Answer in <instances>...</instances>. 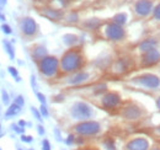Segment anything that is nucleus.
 <instances>
[{
    "mask_svg": "<svg viewBox=\"0 0 160 150\" xmlns=\"http://www.w3.org/2000/svg\"><path fill=\"white\" fill-rule=\"evenodd\" d=\"M54 133L57 134V140H58V142H60V140H62V138H60L59 131H58V129H56V131H54Z\"/></svg>",
    "mask_w": 160,
    "mask_h": 150,
    "instance_id": "58836bf2",
    "label": "nucleus"
},
{
    "mask_svg": "<svg viewBox=\"0 0 160 150\" xmlns=\"http://www.w3.org/2000/svg\"><path fill=\"white\" fill-rule=\"evenodd\" d=\"M0 20H1V21H4V20H5V16H4L2 14H0Z\"/></svg>",
    "mask_w": 160,
    "mask_h": 150,
    "instance_id": "37998d69",
    "label": "nucleus"
},
{
    "mask_svg": "<svg viewBox=\"0 0 160 150\" xmlns=\"http://www.w3.org/2000/svg\"><path fill=\"white\" fill-rule=\"evenodd\" d=\"M37 97H38V100H40L41 103H46V97H44V95H43V94L37 92Z\"/></svg>",
    "mask_w": 160,
    "mask_h": 150,
    "instance_id": "c9c22d12",
    "label": "nucleus"
},
{
    "mask_svg": "<svg viewBox=\"0 0 160 150\" xmlns=\"http://www.w3.org/2000/svg\"><path fill=\"white\" fill-rule=\"evenodd\" d=\"M154 150H158V149H154Z\"/></svg>",
    "mask_w": 160,
    "mask_h": 150,
    "instance_id": "49530a36",
    "label": "nucleus"
},
{
    "mask_svg": "<svg viewBox=\"0 0 160 150\" xmlns=\"http://www.w3.org/2000/svg\"><path fill=\"white\" fill-rule=\"evenodd\" d=\"M105 147L107 148V150H116L115 143L112 142V139H107V140H105Z\"/></svg>",
    "mask_w": 160,
    "mask_h": 150,
    "instance_id": "b1692460",
    "label": "nucleus"
},
{
    "mask_svg": "<svg viewBox=\"0 0 160 150\" xmlns=\"http://www.w3.org/2000/svg\"><path fill=\"white\" fill-rule=\"evenodd\" d=\"M149 147L148 142L144 139V138H137V139H133L128 143L127 148L128 150H147Z\"/></svg>",
    "mask_w": 160,
    "mask_h": 150,
    "instance_id": "f8f14e48",
    "label": "nucleus"
},
{
    "mask_svg": "<svg viewBox=\"0 0 160 150\" xmlns=\"http://www.w3.org/2000/svg\"><path fill=\"white\" fill-rule=\"evenodd\" d=\"M1 96H2V102H4V105H8V103H9V101H10V98H9V95H8V92H6L5 90H2V92H1Z\"/></svg>",
    "mask_w": 160,
    "mask_h": 150,
    "instance_id": "cd10ccee",
    "label": "nucleus"
},
{
    "mask_svg": "<svg viewBox=\"0 0 160 150\" xmlns=\"http://www.w3.org/2000/svg\"><path fill=\"white\" fill-rule=\"evenodd\" d=\"M1 30H2L4 33H6V35H10V33L12 32V31H11V27H10L9 25H5V23L1 26Z\"/></svg>",
    "mask_w": 160,
    "mask_h": 150,
    "instance_id": "7c9ffc66",
    "label": "nucleus"
},
{
    "mask_svg": "<svg viewBox=\"0 0 160 150\" xmlns=\"http://www.w3.org/2000/svg\"><path fill=\"white\" fill-rule=\"evenodd\" d=\"M15 103H18L19 106H23L25 105V100H23V96H21V95H19L16 98H15Z\"/></svg>",
    "mask_w": 160,
    "mask_h": 150,
    "instance_id": "c756f323",
    "label": "nucleus"
},
{
    "mask_svg": "<svg viewBox=\"0 0 160 150\" xmlns=\"http://www.w3.org/2000/svg\"><path fill=\"white\" fill-rule=\"evenodd\" d=\"M89 79V74L86 72H80V73H77L75 75H73L70 79H69V84H73V85H78V84H81L84 81H86Z\"/></svg>",
    "mask_w": 160,
    "mask_h": 150,
    "instance_id": "2eb2a0df",
    "label": "nucleus"
},
{
    "mask_svg": "<svg viewBox=\"0 0 160 150\" xmlns=\"http://www.w3.org/2000/svg\"><path fill=\"white\" fill-rule=\"evenodd\" d=\"M31 85H32L33 90H36V89H37V84H36V78H35L33 75L31 76Z\"/></svg>",
    "mask_w": 160,
    "mask_h": 150,
    "instance_id": "e433bc0d",
    "label": "nucleus"
},
{
    "mask_svg": "<svg viewBox=\"0 0 160 150\" xmlns=\"http://www.w3.org/2000/svg\"><path fill=\"white\" fill-rule=\"evenodd\" d=\"M133 82L139 85L140 88H144V89H148V90H157L160 86L159 76L154 74H149V73L134 78Z\"/></svg>",
    "mask_w": 160,
    "mask_h": 150,
    "instance_id": "7ed1b4c3",
    "label": "nucleus"
},
{
    "mask_svg": "<svg viewBox=\"0 0 160 150\" xmlns=\"http://www.w3.org/2000/svg\"><path fill=\"white\" fill-rule=\"evenodd\" d=\"M101 129L100 124L95 121H84L75 127V131L81 135H94Z\"/></svg>",
    "mask_w": 160,
    "mask_h": 150,
    "instance_id": "423d86ee",
    "label": "nucleus"
},
{
    "mask_svg": "<svg viewBox=\"0 0 160 150\" xmlns=\"http://www.w3.org/2000/svg\"><path fill=\"white\" fill-rule=\"evenodd\" d=\"M21 140L25 142V143H31V142L33 140V138H32L31 135H25V134H22V135H21Z\"/></svg>",
    "mask_w": 160,
    "mask_h": 150,
    "instance_id": "2f4dec72",
    "label": "nucleus"
},
{
    "mask_svg": "<svg viewBox=\"0 0 160 150\" xmlns=\"http://www.w3.org/2000/svg\"><path fill=\"white\" fill-rule=\"evenodd\" d=\"M11 128L16 132V133H20V134H22V133L25 132V128H22V127H20V126H16V124H12Z\"/></svg>",
    "mask_w": 160,
    "mask_h": 150,
    "instance_id": "72a5a7b5",
    "label": "nucleus"
},
{
    "mask_svg": "<svg viewBox=\"0 0 160 150\" xmlns=\"http://www.w3.org/2000/svg\"><path fill=\"white\" fill-rule=\"evenodd\" d=\"M152 16L154 18V20L160 21V2H158L157 5H154V9H153V14Z\"/></svg>",
    "mask_w": 160,
    "mask_h": 150,
    "instance_id": "5701e85b",
    "label": "nucleus"
},
{
    "mask_svg": "<svg viewBox=\"0 0 160 150\" xmlns=\"http://www.w3.org/2000/svg\"><path fill=\"white\" fill-rule=\"evenodd\" d=\"M74 142H75V137H74V135H72V134H70V135L68 137V139L65 140V143H67L68 145H72Z\"/></svg>",
    "mask_w": 160,
    "mask_h": 150,
    "instance_id": "f704fd0d",
    "label": "nucleus"
},
{
    "mask_svg": "<svg viewBox=\"0 0 160 150\" xmlns=\"http://www.w3.org/2000/svg\"><path fill=\"white\" fill-rule=\"evenodd\" d=\"M0 150H1V149H0Z\"/></svg>",
    "mask_w": 160,
    "mask_h": 150,
    "instance_id": "de8ad7c7",
    "label": "nucleus"
},
{
    "mask_svg": "<svg viewBox=\"0 0 160 150\" xmlns=\"http://www.w3.org/2000/svg\"><path fill=\"white\" fill-rule=\"evenodd\" d=\"M8 69H9V73L12 75L15 79L19 76V72H18V69H16V68H14V67H9Z\"/></svg>",
    "mask_w": 160,
    "mask_h": 150,
    "instance_id": "c85d7f7f",
    "label": "nucleus"
},
{
    "mask_svg": "<svg viewBox=\"0 0 160 150\" xmlns=\"http://www.w3.org/2000/svg\"><path fill=\"white\" fill-rule=\"evenodd\" d=\"M121 103V97L120 95L115 94V92H108L102 97V105L107 108H113L117 107Z\"/></svg>",
    "mask_w": 160,
    "mask_h": 150,
    "instance_id": "9d476101",
    "label": "nucleus"
},
{
    "mask_svg": "<svg viewBox=\"0 0 160 150\" xmlns=\"http://www.w3.org/2000/svg\"><path fill=\"white\" fill-rule=\"evenodd\" d=\"M31 111H32V113H33V116L38 119V121H42V114H41V112L37 110V108H35V107H31Z\"/></svg>",
    "mask_w": 160,
    "mask_h": 150,
    "instance_id": "bb28decb",
    "label": "nucleus"
},
{
    "mask_svg": "<svg viewBox=\"0 0 160 150\" xmlns=\"http://www.w3.org/2000/svg\"><path fill=\"white\" fill-rule=\"evenodd\" d=\"M21 112V106H19L18 103H12V105H10V107L8 108V111L5 113V116L6 117H14V116H16V114H19Z\"/></svg>",
    "mask_w": 160,
    "mask_h": 150,
    "instance_id": "dca6fc26",
    "label": "nucleus"
},
{
    "mask_svg": "<svg viewBox=\"0 0 160 150\" xmlns=\"http://www.w3.org/2000/svg\"><path fill=\"white\" fill-rule=\"evenodd\" d=\"M82 63V58L80 56L79 52L77 51H69L67 52L62 60H60V67L64 72H74L77 69H79L80 65Z\"/></svg>",
    "mask_w": 160,
    "mask_h": 150,
    "instance_id": "f257e3e1",
    "label": "nucleus"
},
{
    "mask_svg": "<svg viewBox=\"0 0 160 150\" xmlns=\"http://www.w3.org/2000/svg\"><path fill=\"white\" fill-rule=\"evenodd\" d=\"M59 62L56 57H44L40 60V70L46 76H53L58 70Z\"/></svg>",
    "mask_w": 160,
    "mask_h": 150,
    "instance_id": "20e7f679",
    "label": "nucleus"
},
{
    "mask_svg": "<svg viewBox=\"0 0 160 150\" xmlns=\"http://www.w3.org/2000/svg\"><path fill=\"white\" fill-rule=\"evenodd\" d=\"M33 57L37 58V59H43L44 57H47V49L44 47H37L33 52Z\"/></svg>",
    "mask_w": 160,
    "mask_h": 150,
    "instance_id": "412c9836",
    "label": "nucleus"
},
{
    "mask_svg": "<svg viewBox=\"0 0 160 150\" xmlns=\"http://www.w3.org/2000/svg\"><path fill=\"white\" fill-rule=\"evenodd\" d=\"M157 107L159 108V111H160V97L158 98V100H157Z\"/></svg>",
    "mask_w": 160,
    "mask_h": 150,
    "instance_id": "a19ab883",
    "label": "nucleus"
},
{
    "mask_svg": "<svg viewBox=\"0 0 160 150\" xmlns=\"http://www.w3.org/2000/svg\"><path fill=\"white\" fill-rule=\"evenodd\" d=\"M37 131H38V134H40V135H43V134H44V128H43V126H38V127H37Z\"/></svg>",
    "mask_w": 160,
    "mask_h": 150,
    "instance_id": "4c0bfd02",
    "label": "nucleus"
},
{
    "mask_svg": "<svg viewBox=\"0 0 160 150\" xmlns=\"http://www.w3.org/2000/svg\"><path fill=\"white\" fill-rule=\"evenodd\" d=\"M67 21H69V22H77L78 21V14L77 12H70L67 16Z\"/></svg>",
    "mask_w": 160,
    "mask_h": 150,
    "instance_id": "393cba45",
    "label": "nucleus"
},
{
    "mask_svg": "<svg viewBox=\"0 0 160 150\" xmlns=\"http://www.w3.org/2000/svg\"><path fill=\"white\" fill-rule=\"evenodd\" d=\"M157 47H158V39L157 38H145V39H143L140 42L139 46H138V48H139L143 53L149 52V51H153Z\"/></svg>",
    "mask_w": 160,
    "mask_h": 150,
    "instance_id": "9b49d317",
    "label": "nucleus"
},
{
    "mask_svg": "<svg viewBox=\"0 0 160 150\" xmlns=\"http://www.w3.org/2000/svg\"><path fill=\"white\" fill-rule=\"evenodd\" d=\"M21 30L26 36H32L37 31V23L32 18H25L21 22Z\"/></svg>",
    "mask_w": 160,
    "mask_h": 150,
    "instance_id": "1a4fd4ad",
    "label": "nucleus"
},
{
    "mask_svg": "<svg viewBox=\"0 0 160 150\" xmlns=\"http://www.w3.org/2000/svg\"><path fill=\"white\" fill-rule=\"evenodd\" d=\"M158 132L160 133V127H158Z\"/></svg>",
    "mask_w": 160,
    "mask_h": 150,
    "instance_id": "a18cd8bd",
    "label": "nucleus"
},
{
    "mask_svg": "<svg viewBox=\"0 0 160 150\" xmlns=\"http://www.w3.org/2000/svg\"><path fill=\"white\" fill-rule=\"evenodd\" d=\"M116 70L120 72V73H123L128 69V64H127V60L126 59H120L117 63H116Z\"/></svg>",
    "mask_w": 160,
    "mask_h": 150,
    "instance_id": "4be33fe9",
    "label": "nucleus"
},
{
    "mask_svg": "<svg viewBox=\"0 0 160 150\" xmlns=\"http://www.w3.org/2000/svg\"><path fill=\"white\" fill-rule=\"evenodd\" d=\"M42 15H44L46 18L51 20H59L63 18V12L57 9H44L42 11Z\"/></svg>",
    "mask_w": 160,
    "mask_h": 150,
    "instance_id": "4468645a",
    "label": "nucleus"
},
{
    "mask_svg": "<svg viewBox=\"0 0 160 150\" xmlns=\"http://www.w3.org/2000/svg\"><path fill=\"white\" fill-rule=\"evenodd\" d=\"M19 126H20V127H22V128H25L26 122H25V121H20V122H19Z\"/></svg>",
    "mask_w": 160,
    "mask_h": 150,
    "instance_id": "ea45409f",
    "label": "nucleus"
},
{
    "mask_svg": "<svg viewBox=\"0 0 160 150\" xmlns=\"http://www.w3.org/2000/svg\"><path fill=\"white\" fill-rule=\"evenodd\" d=\"M112 21H113L115 23L120 25V26H123V25L127 22V15H126L124 12H120V14H117V15L113 16Z\"/></svg>",
    "mask_w": 160,
    "mask_h": 150,
    "instance_id": "f3484780",
    "label": "nucleus"
},
{
    "mask_svg": "<svg viewBox=\"0 0 160 150\" xmlns=\"http://www.w3.org/2000/svg\"><path fill=\"white\" fill-rule=\"evenodd\" d=\"M42 150H51V144H49V142L47 139H44L42 142Z\"/></svg>",
    "mask_w": 160,
    "mask_h": 150,
    "instance_id": "473e14b6",
    "label": "nucleus"
},
{
    "mask_svg": "<svg viewBox=\"0 0 160 150\" xmlns=\"http://www.w3.org/2000/svg\"><path fill=\"white\" fill-rule=\"evenodd\" d=\"M2 44H4V47L6 48V52L9 53L10 59H11V60H14V59H15V52H14V47H12V44H11L9 41H6V39H4Z\"/></svg>",
    "mask_w": 160,
    "mask_h": 150,
    "instance_id": "6ab92c4d",
    "label": "nucleus"
},
{
    "mask_svg": "<svg viewBox=\"0 0 160 150\" xmlns=\"http://www.w3.org/2000/svg\"><path fill=\"white\" fill-rule=\"evenodd\" d=\"M70 114L74 119L86 121L92 117L94 111H92L91 106H89L86 102H75L70 110Z\"/></svg>",
    "mask_w": 160,
    "mask_h": 150,
    "instance_id": "f03ea898",
    "label": "nucleus"
},
{
    "mask_svg": "<svg viewBox=\"0 0 160 150\" xmlns=\"http://www.w3.org/2000/svg\"><path fill=\"white\" fill-rule=\"evenodd\" d=\"M140 116H142V111L137 106H128L123 110V117L127 119L134 121V119H138Z\"/></svg>",
    "mask_w": 160,
    "mask_h": 150,
    "instance_id": "ddd939ff",
    "label": "nucleus"
},
{
    "mask_svg": "<svg viewBox=\"0 0 160 150\" xmlns=\"http://www.w3.org/2000/svg\"><path fill=\"white\" fill-rule=\"evenodd\" d=\"M15 80H16V81H18V82H19V81H21V78H20V76H18V78H16V79H15Z\"/></svg>",
    "mask_w": 160,
    "mask_h": 150,
    "instance_id": "c03bdc74",
    "label": "nucleus"
},
{
    "mask_svg": "<svg viewBox=\"0 0 160 150\" xmlns=\"http://www.w3.org/2000/svg\"><path fill=\"white\" fill-rule=\"evenodd\" d=\"M63 39H64V43H65L67 46H73V44H75V43L78 42V37H77L75 35H70V33L64 35V36H63Z\"/></svg>",
    "mask_w": 160,
    "mask_h": 150,
    "instance_id": "a211bd4d",
    "label": "nucleus"
},
{
    "mask_svg": "<svg viewBox=\"0 0 160 150\" xmlns=\"http://www.w3.org/2000/svg\"><path fill=\"white\" fill-rule=\"evenodd\" d=\"M154 1L153 0H137L134 2L133 10L137 16L139 18H148L153 14Z\"/></svg>",
    "mask_w": 160,
    "mask_h": 150,
    "instance_id": "39448f33",
    "label": "nucleus"
},
{
    "mask_svg": "<svg viewBox=\"0 0 160 150\" xmlns=\"http://www.w3.org/2000/svg\"><path fill=\"white\" fill-rule=\"evenodd\" d=\"M100 25H101V22L98 19H90V20H88L86 22H84V26H86V27L90 28V30H95V28H98Z\"/></svg>",
    "mask_w": 160,
    "mask_h": 150,
    "instance_id": "aec40b11",
    "label": "nucleus"
},
{
    "mask_svg": "<svg viewBox=\"0 0 160 150\" xmlns=\"http://www.w3.org/2000/svg\"><path fill=\"white\" fill-rule=\"evenodd\" d=\"M6 4V0H0V6H4Z\"/></svg>",
    "mask_w": 160,
    "mask_h": 150,
    "instance_id": "79ce46f5",
    "label": "nucleus"
},
{
    "mask_svg": "<svg viewBox=\"0 0 160 150\" xmlns=\"http://www.w3.org/2000/svg\"><path fill=\"white\" fill-rule=\"evenodd\" d=\"M105 35L108 39H112V41H121L122 38L124 37V30L123 27L115 23L113 21L111 23H107L106 25V28H105Z\"/></svg>",
    "mask_w": 160,
    "mask_h": 150,
    "instance_id": "0eeeda50",
    "label": "nucleus"
},
{
    "mask_svg": "<svg viewBox=\"0 0 160 150\" xmlns=\"http://www.w3.org/2000/svg\"><path fill=\"white\" fill-rule=\"evenodd\" d=\"M160 62V52L155 48L153 51H149V52H145L143 53L142 57V64L145 65V67H152L157 63Z\"/></svg>",
    "mask_w": 160,
    "mask_h": 150,
    "instance_id": "6e6552de",
    "label": "nucleus"
},
{
    "mask_svg": "<svg viewBox=\"0 0 160 150\" xmlns=\"http://www.w3.org/2000/svg\"><path fill=\"white\" fill-rule=\"evenodd\" d=\"M40 112L43 117H48L49 113H48V110H47V106L46 103H41V107H40Z\"/></svg>",
    "mask_w": 160,
    "mask_h": 150,
    "instance_id": "a878e982",
    "label": "nucleus"
}]
</instances>
